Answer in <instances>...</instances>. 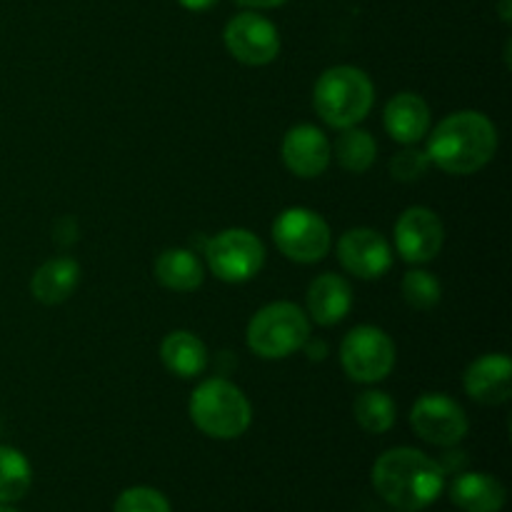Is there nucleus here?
Listing matches in <instances>:
<instances>
[{
    "label": "nucleus",
    "mask_w": 512,
    "mask_h": 512,
    "mask_svg": "<svg viewBox=\"0 0 512 512\" xmlns=\"http://www.w3.org/2000/svg\"><path fill=\"white\" fill-rule=\"evenodd\" d=\"M445 228L438 213L423 205L405 210L395 223V250L410 265H425L443 250Z\"/></svg>",
    "instance_id": "obj_11"
},
{
    "label": "nucleus",
    "mask_w": 512,
    "mask_h": 512,
    "mask_svg": "<svg viewBox=\"0 0 512 512\" xmlns=\"http://www.w3.org/2000/svg\"><path fill=\"white\" fill-rule=\"evenodd\" d=\"M160 360H163L168 373L183 380H193L205 373L210 355L198 335L190 333V330H173L160 343Z\"/></svg>",
    "instance_id": "obj_17"
},
{
    "label": "nucleus",
    "mask_w": 512,
    "mask_h": 512,
    "mask_svg": "<svg viewBox=\"0 0 512 512\" xmlns=\"http://www.w3.org/2000/svg\"><path fill=\"white\" fill-rule=\"evenodd\" d=\"M415 435L438 448H455L468 435L470 423L458 400L443 393H425L410 408Z\"/></svg>",
    "instance_id": "obj_9"
},
{
    "label": "nucleus",
    "mask_w": 512,
    "mask_h": 512,
    "mask_svg": "<svg viewBox=\"0 0 512 512\" xmlns=\"http://www.w3.org/2000/svg\"><path fill=\"white\" fill-rule=\"evenodd\" d=\"M310 338V320L300 305L280 300L260 308L250 318L248 348L263 360H283L303 350Z\"/></svg>",
    "instance_id": "obj_5"
},
{
    "label": "nucleus",
    "mask_w": 512,
    "mask_h": 512,
    "mask_svg": "<svg viewBox=\"0 0 512 512\" xmlns=\"http://www.w3.org/2000/svg\"><path fill=\"white\" fill-rule=\"evenodd\" d=\"M450 500L465 512H500L508 500V490L495 475L463 473L450 485Z\"/></svg>",
    "instance_id": "obj_18"
},
{
    "label": "nucleus",
    "mask_w": 512,
    "mask_h": 512,
    "mask_svg": "<svg viewBox=\"0 0 512 512\" xmlns=\"http://www.w3.org/2000/svg\"><path fill=\"white\" fill-rule=\"evenodd\" d=\"M190 420L203 435L215 440H235L248 433L253 405L248 395L225 378L205 380L190 398Z\"/></svg>",
    "instance_id": "obj_4"
},
{
    "label": "nucleus",
    "mask_w": 512,
    "mask_h": 512,
    "mask_svg": "<svg viewBox=\"0 0 512 512\" xmlns=\"http://www.w3.org/2000/svg\"><path fill=\"white\" fill-rule=\"evenodd\" d=\"M353 308V288L343 275L323 273L310 283L305 295V315L313 323L330 328L348 318Z\"/></svg>",
    "instance_id": "obj_15"
},
{
    "label": "nucleus",
    "mask_w": 512,
    "mask_h": 512,
    "mask_svg": "<svg viewBox=\"0 0 512 512\" xmlns=\"http://www.w3.org/2000/svg\"><path fill=\"white\" fill-rule=\"evenodd\" d=\"M280 155H283L285 168L293 175L318 178L328 170L330 158H333V145L323 130L310 123H300L285 133Z\"/></svg>",
    "instance_id": "obj_13"
},
{
    "label": "nucleus",
    "mask_w": 512,
    "mask_h": 512,
    "mask_svg": "<svg viewBox=\"0 0 512 512\" xmlns=\"http://www.w3.org/2000/svg\"><path fill=\"white\" fill-rule=\"evenodd\" d=\"M375 103V85L368 73L355 65H335L318 78L313 88V108L330 128H353L368 118Z\"/></svg>",
    "instance_id": "obj_3"
},
{
    "label": "nucleus",
    "mask_w": 512,
    "mask_h": 512,
    "mask_svg": "<svg viewBox=\"0 0 512 512\" xmlns=\"http://www.w3.org/2000/svg\"><path fill=\"white\" fill-rule=\"evenodd\" d=\"M353 415L365 433L383 435L395 425L398 408H395L393 398L383 390H363L353 400Z\"/></svg>",
    "instance_id": "obj_21"
},
{
    "label": "nucleus",
    "mask_w": 512,
    "mask_h": 512,
    "mask_svg": "<svg viewBox=\"0 0 512 512\" xmlns=\"http://www.w3.org/2000/svg\"><path fill=\"white\" fill-rule=\"evenodd\" d=\"M500 18L510 23V0H500Z\"/></svg>",
    "instance_id": "obj_29"
},
{
    "label": "nucleus",
    "mask_w": 512,
    "mask_h": 512,
    "mask_svg": "<svg viewBox=\"0 0 512 512\" xmlns=\"http://www.w3.org/2000/svg\"><path fill=\"white\" fill-rule=\"evenodd\" d=\"M113 512H173V510H170L168 498H165L160 490L138 485V488H128L120 493V498L115 500Z\"/></svg>",
    "instance_id": "obj_25"
},
{
    "label": "nucleus",
    "mask_w": 512,
    "mask_h": 512,
    "mask_svg": "<svg viewBox=\"0 0 512 512\" xmlns=\"http://www.w3.org/2000/svg\"><path fill=\"white\" fill-rule=\"evenodd\" d=\"M273 243L293 263L313 265L330 253L333 233L315 210L288 208L275 218Z\"/></svg>",
    "instance_id": "obj_6"
},
{
    "label": "nucleus",
    "mask_w": 512,
    "mask_h": 512,
    "mask_svg": "<svg viewBox=\"0 0 512 512\" xmlns=\"http://www.w3.org/2000/svg\"><path fill=\"white\" fill-rule=\"evenodd\" d=\"M403 300L415 310H433L443 298V285L428 270H410L400 283Z\"/></svg>",
    "instance_id": "obj_24"
},
{
    "label": "nucleus",
    "mask_w": 512,
    "mask_h": 512,
    "mask_svg": "<svg viewBox=\"0 0 512 512\" xmlns=\"http://www.w3.org/2000/svg\"><path fill=\"white\" fill-rule=\"evenodd\" d=\"M80 283V265L73 258H50L35 270L30 293L43 305H60L75 293Z\"/></svg>",
    "instance_id": "obj_19"
},
{
    "label": "nucleus",
    "mask_w": 512,
    "mask_h": 512,
    "mask_svg": "<svg viewBox=\"0 0 512 512\" xmlns=\"http://www.w3.org/2000/svg\"><path fill=\"white\" fill-rule=\"evenodd\" d=\"M468 398L480 405H503L512 395V360L505 353L480 355L463 375Z\"/></svg>",
    "instance_id": "obj_14"
},
{
    "label": "nucleus",
    "mask_w": 512,
    "mask_h": 512,
    "mask_svg": "<svg viewBox=\"0 0 512 512\" xmlns=\"http://www.w3.org/2000/svg\"><path fill=\"white\" fill-rule=\"evenodd\" d=\"M155 278L173 293H193L203 285L205 268L188 248H168L155 258Z\"/></svg>",
    "instance_id": "obj_20"
},
{
    "label": "nucleus",
    "mask_w": 512,
    "mask_h": 512,
    "mask_svg": "<svg viewBox=\"0 0 512 512\" xmlns=\"http://www.w3.org/2000/svg\"><path fill=\"white\" fill-rule=\"evenodd\" d=\"M205 260L213 275L223 283H248L263 270L265 245L245 228L220 230L205 245Z\"/></svg>",
    "instance_id": "obj_7"
},
{
    "label": "nucleus",
    "mask_w": 512,
    "mask_h": 512,
    "mask_svg": "<svg viewBox=\"0 0 512 512\" xmlns=\"http://www.w3.org/2000/svg\"><path fill=\"white\" fill-rule=\"evenodd\" d=\"M33 485V470L20 450L0 445V505L18 503Z\"/></svg>",
    "instance_id": "obj_23"
},
{
    "label": "nucleus",
    "mask_w": 512,
    "mask_h": 512,
    "mask_svg": "<svg viewBox=\"0 0 512 512\" xmlns=\"http://www.w3.org/2000/svg\"><path fill=\"white\" fill-rule=\"evenodd\" d=\"M428 168H430L428 153H425V150L413 148V145H408L405 150L395 153L393 160H390V175H393L395 180H400V183H413V180H420L425 173H428Z\"/></svg>",
    "instance_id": "obj_26"
},
{
    "label": "nucleus",
    "mask_w": 512,
    "mask_h": 512,
    "mask_svg": "<svg viewBox=\"0 0 512 512\" xmlns=\"http://www.w3.org/2000/svg\"><path fill=\"white\" fill-rule=\"evenodd\" d=\"M340 365L353 383H380L395 368L393 338L375 325H358L343 338Z\"/></svg>",
    "instance_id": "obj_8"
},
{
    "label": "nucleus",
    "mask_w": 512,
    "mask_h": 512,
    "mask_svg": "<svg viewBox=\"0 0 512 512\" xmlns=\"http://www.w3.org/2000/svg\"><path fill=\"white\" fill-rule=\"evenodd\" d=\"M425 153L443 173L473 175L498 153V128L480 110H458L435 125Z\"/></svg>",
    "instance_id": "obj_1"
},
{
    "label": "nucleus",
    "mask_w": 512,
    "mask_h": 512,
    "mask_svg": "<svg viewBox=\"0 0 512 512\" xmlns=\"http://www.w3.org/2000/svg\"><path fill=\"white\" fill-rule=\"evenodd\" d=\"M373 485L393 508L403 512L425 510L443 493L445 470L423 450L393 448L375 460Z\"/></svg>",
    "instance_id": "obj_2"
},
{
    "label": "nucleus",
    "mask_w": 512,
    "mask_h": 512,
    "mask_svg": "<svg viewBox=\"0 0 512 512\" xmlns=\"http://www.w3.org/2000/svg\"><path fill=\"white\" fill-rule=\"evenodd\" d=\"M223 40L228 53L250 68L273 63L280 53L278 28L255 10H245L230 18L223 30Z\"/></svg>",
    "instance_id": "obj_10"
},
{
    "label": "nucleus",
    "mask_w": 512,
    "mask_h": 512,
    "mask_svg": "<svg viewBox=\"0 0 512 512\" xmlns=\"http://www.w3.org/2000/svg\"><path fill=\"white\" fill-rule=\"evenodd\" d=\"M338 260L355 278L378 280L393 268V248L378 230L353 228L340 235Z\"/></svg>",
    "instance_id": "obj_12"
},
{
    "label": "nucleus",
    "mask_w": 512,
    "mask_h": 512,
    "mask_svg": "<svg viewBox=\"0 0 512 512\" xmlns=\"http://www.w3.org/2000/svg\"><path fill=\"white\" fill-rule=\"evenodd\" d=\"M0 512H18V510H13V508H8V505H0Z\"/></svg>",
    "instance_id": "obj_30"
},
{
    "label": "nucleus",
    "mask_w": 512,
    "mask_h": 512,
    "mask_svg": "<svg viewBox=\"0 0 512 512\" xmlns=\"http://www.w3.org/2000/svg\"><path fill=\"white\" fill-rule=\"evenodd\" d=\"M335 158L343 165L348 173H365L373 168L375 158H378V143L368 130L360 128H345L335 140Z\"/></svg>",
    "instance_id": "obj_22"
},
{
    "label": "nucleus",
    "mask_w": 512,
    "mask_h": 512,
    "mask_svg": "<svg viewBox=\"0 0 512 512\" xmlns=\"http://www.w3.org/2000/svg\"><path fill=\"white\" fill-rule=\"evenodd\" d=\"M235 3L250 10H268V8H280V5H285L288 0H235Z\"/></svg>",
    "instance_id": "obj_27"
},
{
    "label": "nucleus",
    "mask_w": 512,
    "mask_h": 512,
    "mask_svg": "<svg viewBox=\"0 0 512 512\" xmlns=\"http://www.w3.org/2000/svg\"><path fill=\"white\" fill-rule=\"evenodd\" d=\"M385 130L400 145H415L430 133V108L418 93H398L383 113Z\"/></svg>",
    "instance_id": "obj_16"
},
{
    "label": "nucleus",
    "mask_w": 512,
    "mask_h": 512,
    "mask_svg": "<svg viewBox=\"0 0 512 512\" xmlns=\"http://www.w3.org/2000/svg\"><path fill=\"white\" fill-rule=\"evenodd\" d=\"M185 10H193V13H203V10L213 8L218 0H178Z\"/></svg>",
    "instance_id": "obj_28"
}]
</instances>
